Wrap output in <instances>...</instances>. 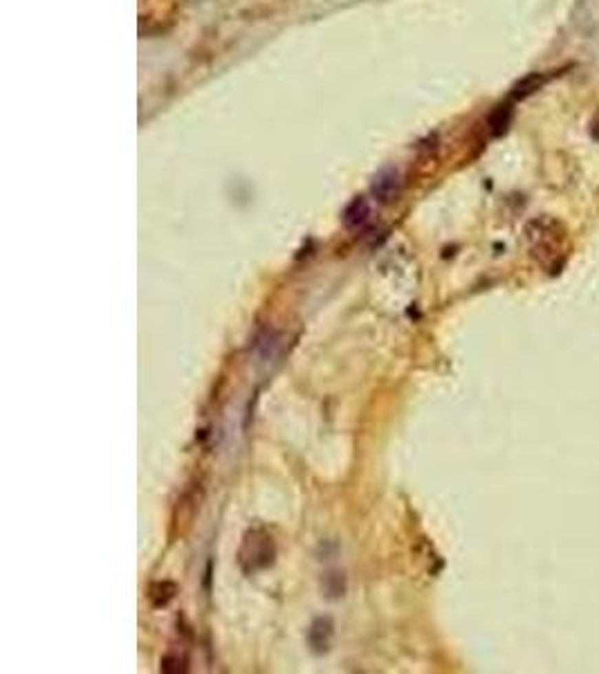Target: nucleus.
<instances>
[{
    "mask_svg": "<svg viewBox=\"0 0 599 674\" xmlns=\"http://www.w3.org/2000/svg\"><path fill=\"white\" fill-rule=\"evenodd\" d=\"M274 558H276V546H274L270 533H265L263 528H252L245 533L241 546V565L247 573L272 567Z\"/></svg>",
    "mask_w": 599,
    "mask_h": 674,
    "instance_id": "1",
    "label": "nucleus"
},
{
    "mask_svg": "<svg viewBox=\"0 0 599 674\" xmlns=\"http://www.w3.org/2000/svg\"><path fill=\"white\" fill-rule=\"evenodd\" d=\"M373 196L378 198L380 202H391L397 198L400 193V173L397 169H382V171L375 176L373 180Z\"/></svg>",
    "mask_w": 599,
    "mask_h": 674,
    "instance_id": "2",
    "label": "nucleus"
},
{
    "mask_svg": "<svg viewBox=\"0 0 599 674\" xmlns=\"http://www.w3.org/2000/svg\"><path fill=\"white\" fill-rule=\"evenodd\" d=\"M332 634H335V622L328 616H321L316 618L310 629H307V643L316 652V654H323L330 650V643H332Z\"/></svg>",
    "mask_w": 599,
    "mask_h": 674,
    "instance_id": "3",
    "label": "nucleus"
},
{
    "mask_svg": "<svg viewBox=\"0 0 599 674\" xmlns=\"http://www.w3.org/2000/svg\"><path fill=\"white\" fill-rule=\"evenodd\" d=\"M368 218H371V204H368L364 196H357V198L350 200L344 214H341V220H344L348 229H362L368 223Z\"/></svg>",
    "mask_w": 599,
    "mask_h": 674,
    "instance_id": "4",
    "label": "nucleus"
},
{
    "mask_svg": "<svg viewBox=\"0 0 599 674\" xmlns=\"http://www.w3.org/2000/svg\"><path fill=\"white\" fill-rule=\"evenodd\" d=\"M177 593V587L168 580H162V582H153L149 589V598L155 607H166V604L175 598Z\"/></svg>",
    "mask_w": 599,
    "mask_h": 674,
    "instance_id": "5",
    "label": "nucleus"
},
{
    "mask_svg": "<svg viewBox=\"0 0 599 674\" xmlns=\"http://www.w3.org/2000/svg\"><path fill=\"white\" fill-rule=\"evenodd\" d=\"M545 83V76L543 74H530L525 76V79H521L514 90H512V99H525L530 95H534V92L541 88Z\"/></svg>",
    "mask_w": 599,
    "mask_h": 674,
    "instance_id": "6",
    "label": "nucleus"
},
{
    "mask_svg": "<svg viewBox=\"0 0 599 674\" xmlns=\"http://www.w3.org/2000/svg\"><path fill=\"white\" fill-rule=\"evenodd\" d=\"M510 119H512V106L510 104H505V106H499L492 113L490 117V131L494 135H503L505 131H508V126H510Z\"/></svg>",
    "mask_w": 599,
    "mask_h": 674,
    "instance_id": "7",
    "label": "nucleus"
},
{
    "mask_svg": "<svg viewBox=\"0 0 599 674\" xmlns=\"http://www.w3.org/2000/svg\"><path fill=\"white\" fill-rule=\"evenodd\" d=\"M160 670L166 672V674H175V672H186L189 670V659L186 654H179V652H168L164 659L160 663Z\"/></svg>",
    "mask_w": 599,
    "mask_h": 674,
    "instance_id": "8",
    "label": "nucleus"
}]
</instances>
